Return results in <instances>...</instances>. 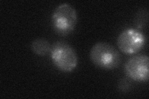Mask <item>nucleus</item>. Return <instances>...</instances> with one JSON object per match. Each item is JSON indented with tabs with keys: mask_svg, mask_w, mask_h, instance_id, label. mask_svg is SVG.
I'll return each mask as SVG.
<instances>
[{
	"mask_svg": "<svg viewBox=\"0 0 149 99\" xmlns=\"http://www.w3.org/2000/svg\"><path fill=\"white\" fill-rule=\"evenodd\" d=\"M90 58L95 66L104 69H116L121 63L119 51L113 45L103 42H97L92 46Z\"/></svg>",
	"mask_w": 149,
	"mask_h": 99,
	"instance_id": "f257e3e1",
	"label": "nucleus"
},
{
	"mask_svg": "<svg viewBox=\"0 0 149 99\" xmlns=\"http://www.w3.org/2000/svg\"><path fill=\"white\" fill-rule=\"evenodd\" d=\"M78 21L77 12L72 5L63 3L56 8L51 16V23L56 33L67 36L74 30Z\"/></svg>",
	"mask_w": 149,
	"mask_h": 99,
	"instance_id": "f03ea898",
	"label": "nucleus"
},
{
	"mask_svg": "<svg viewBox=\"0 0 149 99\" xmlns=\"http://www.w3.org/2000/svg\"><path fill=\"white\" fill-rule=\"evenodd\" d=\"M51 60L55 66L64 73L72 72L78 65V56L75 50L64 41H57L52 45Z\"/></svg>",
	"mask_w": 149,
	"mask_h": 99,
	"instance_id": "7ed1b4c3",
	"label": "nucleus"
},
{
	"mask_svg": "<svg viewBox=\"0 0 149 99\" xmlns=\"http://www.w3.org/2000/svg\"><path fill=\"white\" fill-rule=\"evenodd\" d=\"M146 43V38L143 33L133 28L123 30L117 39L119 50L126 55H133L139 52Z\"/></svg>",
	"mask_w": 149,
	"mask_h": 99,
	"instance_id": "20e7f679",
	"label": "nucleus"
},
{
	"mask_svg": "<svg viewBox=\"0 0 149 99\" xmlns=\"http://www.w3.org/2000/svg\"><path fill=\"white\" fill-rule=\"evenodd\" d=\"M149 58L147 55H137L125 62L124 71L127 76L137 82H147L149 78Z\"/></svg>",
	"mask_w": 149,
	"mask_h": 99,
	"instance_id": "39448f33",
	"label": "nucleus"
},
{
	"mask_svg": "<svg viewBox=\"0 0 149 99\" xmlns=\"http://www.w3.org/2000/svg\"><path fill=\"white\" fill-rule=\"evenodd\" d=\"M31 48L36 55L44 56L50 53L52 45L47 39L44 38H37L32 42Z\"/></svg>",
	"mask_w": 149,
	"mask_h": 99,
	"instance_id": "423d86ee",
	"label": "nucleus"
},
{
	"mask_svg": "<svg viewBox=\"0 0 149 99\" xmlns=\"http://www.w3.org/2000/svg\"><path fill=\"white\" fill-rule=\"evenodd\" d=\"M148 21V11L146 9H142L139 10L134 19V23L138 29H142L145 27Z\"/></svg>",
	"mask_w": 149,
	"mask_h": 99,
	"instance_id": "0eeeda50",
	"label": "nucleus"
},
{
	"mask_svg": "<svg viewBox=\"0 0 149 99\" xmlns=\"http://www.w3.org/2000/svg\"><path fill=\"white\" fill-rule=\"evenodd\" d=\"M119 87L120 90L123 91H126L130 88V82L127 81L126 79H123L120 80L119 84Z\"/></svg>",
	"mask_w": 149,
	"mask_h": 99,
	"instance_id": "6e6552de",
	"label": "nucleus"
}]
</instances>
